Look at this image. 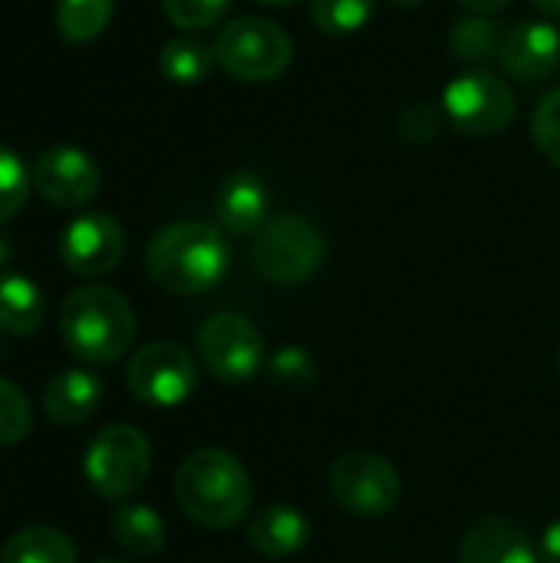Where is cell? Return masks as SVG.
<instances>
[{"mask_svg": "<svg viewBox=\"0 0 560 563\" xmlns=\"http://www.w3.org/2000/svg\"><path fill=\"white\" fill-rule=\"evenodd\" d=\"M175 498L195 525L228 531L251 511V478L231 452L198 449L178 465Z\"/></svg>", "mask_w": 560, "mask_h": 563, "instance_id": "2", "label": "cell"}, {"mask_svg": "<svg viewBox=\"0 0 560 563\" xmlns=\"http://www.w3.org/2000/svg\"><path fill=\"white\" fill-rule=\"evenodd\" d=\"M442 112L465 135H498L515 119V92L488 69H469L442 89Z\"/></svg>", "mask_w": 560, "mask_h": 563, "instance_id": "8", "label": "cell"}, {"mask_svg": "<svg viewBox=\"0 0 560 563\" xmlns=\"http://www.w3.org/2000/svg\"><path fill=\"white\" fill-rule=\"evenodd\" d=\"M290 36L261 16H241L221 26L215 40V59L241 82H271L290 66Z\"/></svg>", "mask_w": 560, "mask_h": 563, "instance_id": "5", "label": "cell"}, {"mask_svg": "<svg viewBox=\"0 0 560 563\" xmlns=\"http://www.w3.org/2000/svg\"><path fill=\"white\" fill-rule=\"evenodd\" d=\"M46 317L43 290L23 274H0V330L13 336H30Z\"/></svg>", "mask_w": 560, "mask_h": 563, "instance_id": "18", "label": "cell"}, {"mask_svg": "<svg viewBox=\"0 0 560 563\" xmlns=\"http://www.w3.org/2000/svg\"><path fill=\"white\" fill-rule=\"evenodd\" d=\"M505 33L508 30H502L498 20H488L482 13H475V16L455 20L449 40H452V49H455L459 59H465V63H488V59L502 56Z\"/></svg>", "mask_w": 560, "mask_h": 563, "instance_id": "22", "label": "cell"}, {"mask_svg": "<svg viewBox=\"0 0 560 563\" xmlns=\"http://www.w3.org/2000/svg\"><path fill=\"white\" fill-rule=\"evenodd\" d=\"M462 7H469V10H475V13H498V10H505L512 0H459Z\"/></svg>", "mask_w": 560, "mask_h": 563, "instance_id": "31", "label": "cell"}, {"mask_svg": "<svg viewBox=\"0 0 560 563\" xmlns=\"http://www.w3.org/2000/svg\"><path fill=\"white\" fill-rule=\"evenodd\" d=\"M30 188H33V178L26 165L7 145H0V224L26 205Z\"/></svg>", "mask_w": 560, "mask_h": 563, "instance_id": "26", "label": "cell"}, {"mask_svg": "<svg viewBox=\"0 0 560 563\" xmlns=\"http://www.w3.org/2000/svg\"><path fill=\"white\" fill-rule=\"evenodd\" d=\"M122 254H125V234L112 214L86 211L63 228L59 257L79 277L109 274L122 261Z\"/></svg>", "mask_w": 560, "mask_h": 563, "instance_id": "12", "label": "cell"}, {"mask_svg": "<svg viewBox=\"0 0 560 563\" xmlns=\"http://www.w3.org/2000/svg\"><path fill=\"white\" fill-rule=\"evenodd\" d=\"M7 261H10V244H7V238H0V271L7 267Z\"/></svg>", "mask_w": 560, "mask_h": 563, "instance_id": "33", "label": "cell"}, {"mask_svg": "<svg viewBox=\"0 0 560 563\" xmlns=\"http://www.w3.org/2000/svg\"><path fill=\"white\" fill-rule=\"evenodd\" d=\"M162 7H165V16L175 26H182V30H208L228 13L231 0H162Z\"/></svg>", "mask_w": 560, "mask_h": 563, "instance_id": "27", "label": "cell"}, {"mask_svg": "<svg viewBox=\"0 0 560 563\" xmlns=\"http://www.w3.org/2000/svg\"><path fill=\"white\" fill-rule=\"evenodd\" d=\"M231 267V247L224 234L201 221H182L162 228L145 247L149 277L178 297L208 294L224 280Z\"/></svg>", "mask_w": 560, "mask_h": 563, "instance_id": "1", "label": "cell"}, {"mask_svg": "<svg viewBox=\"0 0 560 563\" xmlns=\"http://www.w3.org/2000/svg\"><path fill=\"white\" fill-rule=\"evenodd\" d=\"M33 188L56 208H83L99 195V165L89 152L76 145L46 148L33 172Z\"/></svg>", "mask_w": 560, "mask_h": 563, "instance_id": "11", "label": "cell"}, {"mask_svg": "<svg viewBox=\"0 0 560 563\" xmlns=\"http://www.w3.org/2000/svg\"><path fill=\"white\" fill-rule=\"evenodd\" d=\"M558 373H560V353H558Z\"/></svg>", "mask_w": 560, "mask_h": 563, "instance_id": "37", "label": "cell"}, {"mask_svg": "<svg viewBox=\"0 0 560 563\" xmlns=\"http://www.w3.org/2000/svg\"><path fill=\"white\" fill-rule=\"evenodd\" d=\"M215 46H208L205 40H195V36H178V40H168L158 53V69L165 79L178 82V86H195V82H205L211 66H215Z\"/></svg>", "mask_w": 560, "mask_h": 563, "instance_id": "21", "label": "cell"}, {"mask_svg": "<svg viewBox=\"0 0 560 563\" xmlns=\"http://www.w3.org/2000/svg\"><path fill=\"white\" fill-rule=\"evenodd\" d=\"M125 379L139 402L155 409H175L191 399L198 386V366L185 346L172 340H155L132 353Z\"/></svg>", "mask_w": 560, "mask_h": 563, "instance_id": "9", "label": "cell"}, {"mask_svg": "<svg viewBox=\"0 0 560 563\" xmlns=\"http://www.w3.org/2000/svg\"><path fill=\"white\" fill-rule=\"evenodd\" d=\"M0 563H76V548L63 531L33 525L3 544Z\"/></svg>", "mask_w": 560, "mask_h": 563, "instance_id": "20", "label": "cell"}, {"mask_svg": "<svg viewBox=\"0 0 560 563\" xmlns=\"http://www.w3.org/2000/svg\"><path fill=\"white\" fill-rule=\"evenodd\" d=\"M541 558L545 563H560V518L551 521L541 534Z\"/></svg>", "mask_w": 560, "mask_h": 563, "instance_id": "30", "label": "cell"}, {"mask_svg": "<svg viewBox=\"0 0 560 563\" xmlns=\"http://www.w3.org/2000/svg\"><path fill=\"white\" fill-rule=\"evenodd\" d=\"M459 563H541L538 551L531 548L528 534L502 518V515H485L479 518L462 544H459Z\"/></svg>", "mask_w": 560, "mask_h": 563, "instance_id": "14", "label": "cell"}, {"mask_svg": "<svg viewBox=\"0 0 560 563\" xmlns=\"http://www.w3.org/2000/svg\"><path fill=\"white\" fill-rule=\"evenodd\" d=\"M112 538L132 558H155L165 544V521L149 505H125L112 515Z\"/></svg>", "mask_w": 560, "mask_h": 563, "instance_id": "19", "label": "cell"}, {"mask_svg": "<svg viewBox=\"0 0 560 563\" xmlns=\"http://www.w3.org/2000/svg\"><path fill=\"white\" fill-rule=\"evenodd\" d=\"M59 336L76 360L106 366L129 353L135 340V313L112 287H76L59 307Z\"/></svg>", "mask_w": 560, "mask_h": 563, "instance_id": "3", "label": "cell"}, {"mask_svg": "<svg viewBox=\"0 0 560 563\" xmlns=\"http://www.w3.org/2000/svg\"><path fill=\"white\" fill-rule=\"evenodd\" d=\"M102 399V386L86 369H63L43 386V412L56 426H83Z\"/></svg>", "mask_w": 560, "mask_h": 563, "instance_id": "17", "label": "cell"}, {"mask_svg": "<svg viewBox=\"0 0 560 563\" xmlns=\"http://www.w3.org/2000/svg\"><path fill=\"white\" fill-rule=\"evenodd\" d=\"M96 563H122V561H112V558H106V561H96Z\"/></svg>", "mask_w": 560, "mask_h": 563, "instance_id": "36", "label": "cell"}, {"mask_svg": "<svg viewBox=\"0 0 560 563\" xmlns=\"http://www.w3.org/2000/svg\"><path fill=\"white\" fill-rule=\"evenodd\" d=\"M33 429V409L20 386L0 376V449L23 442Z\"/></svg>", "mask_w": 560, "mask_h": 563, "instance_id": "25", "label": "cell"}, {"mask_svg": "<svg viewBox=\"0 0 560 563\" xmlns=\"http://www.w3.org/2000/svg\"><path fill=\"white\" fill-rule=\"evenodd\" d=\"M531 135L541 148V155L560 168V89L548 92L541 99V106L535 109V122H531Z\"/></svg>", "mask_w": 560, "mask_h": 563, "instance_id": "28", "label": "cell"}, {"mask_svg": "<svg viewBox=\"0 0 560 563\" xmlns=\"http://www.w3.org/2000/svg\"><path fill=\"white\" fill-rule=\"evenodd\" d=\"M498 59L518 82H541L560 66V30L548 20H525L505 33Z\"/></svg>", "mask_w": 560, "mask_h": 563, "instance_id": "13", "label": "cell"}, {"mask_svg": "<svg viewBox=\"0 0 560 563\" xmlns=\"http://www.w3.org/2000/svg\"><path fill=\"white\" fill-rule=\"evenodd\" d=\"M333 501L356 518H383L403 495V478L389 459L376 452H347L330 468Z\"/></svg>", "mask_w": 560, "mask_h": 563, "instance_id": "7", "label": "cell"}, {"mask_svg": "<svg viewBox=\"0 0 560 563\" xmlns=\"http://www.w3.org/2000/svg\"><path fill=\"white\" fill-rule=\"evenodd\" d=\"M376 10V0H310L314 23L330 36L356 33L370 23Z\"/></svg>", "mask_w": 560, "mask_h": 563, "instance_id": "24", "label": "cell"}, {"mask_svg": "<svg viewBox=\"0 0 560 563\" xmlns=\"http://www.w3.org/2000/svg\"><path fill=\"white\" fill-rule=\"evenodd\" d=\"M112 10H116V0H59L56 7L59 36L69 43H89L109 26Z\"/></svg>", "mask_w": 560, "mask_h": 563, "instance_id": "23", "label": "cell"}, {"mask_svg": "<svg viewBox=\"0 0 560 563\" xmlns=\"http://www.w3.org/2000/svg\"><path fill=\"white\" fill-rule=\"evenodd\" d=\"M257 3H267V7H290V3H297V0H257Z\"/></svg>", "mask_w": 560, "mask_h": 563, "instance_id": "35", "label": "cell"}, {"mask_svg": "<svg viewBox=\"0 0 560 563\" xmlns=\"http://www.w3.org/2000/svg\"><path fill=\"white\" fill-rule=\"evenodd\" d=\"M248 541L257 554L271 561H287L300 554L310 541V521L290 505H271L248 525Z\"/></svg>", "mask_w": 560, "mask_h": 563, "instance_id": "16", "label": "cell"}, {"mask_svg": "<svg viewBox=\"0 0 560 563\" xmlns=\"http://www.w3.org/2000/svg\"><path fill=\"white\" fill-rule=\"evenodd\" d=\"M327 244L323 234L300 214H281L271 218L257 234L251 247L254 271L281 287H294L310 280L323 264Z\"/></svg>", "mask_w": 560, "mask_h": 563, "instance_id": "4", "label": "cell"}, {"mask_svg": "<svg viewBox=\"0 0 560 563\" xmlns=\"http://www.w3.org/2000/svg\"><path fill=\"white\" fill-rule=\"evenodd\" d=\"M198 353L205 369L228 383H251L264 366V340L241 313H215L198 330Z\"/></svg>", "mask_w": 560, "mask_h": 563, "instance_id": "10", "label": "cell"}, {"mask_svg": "<svg viewBox=\"0 0 560 563\" xmlns=\"http://www.w3.org/2000/svg\"><path fill=\"white\" fill-rule=\"evenodd\" d=\"M271 195L267 185L251 172H234L215 198V214L231 234H257L267 224Z\"/></svg>", "mask_w": 560, "mask_h": 563, "instance_id": "15", "label": "cell"}, {"mask_svg": "<svg viewBox=\"0 0 560 563\" xmlns=\"http://www.w3.org/2000/svg\"><path fill=\"white\" fill-rule=\"evenodd\" d=\"M393 7H403V10H413V7H422L426 0H389Z\"/></svg>", "mask_w": 560, "mask_h": 563, "instance_id": "34", "label": "cell"}, {"mask_svg": "<svg viewBox=\"0 0 560 563\" xmlns=\"http://www.w3.org/2000/svg\"><path fill=\"white\" fill-rule=\"evenodd\" d=\"M86 482L109 501L135 495L152 472V445L135 426H109L86 449Z\"/></svg>", "mask_w": 560, "mask_h": 563, "instance_id": "6", "label": "cell"}, {"mask_svg": "<svg viewBox=\"0 0 560 563\" xmlns=\"http://www.w3.org/2000/svg\"><path fill=\"white\" fill-rule=\"evenodd\" d=\"M531 3L545 13H560V0H531Z\"/></svg>", "mask_w": 560, "mask_h": 563, "instance_id": "32", "label": "cell"}, {"mask_svg": "<svg viewBox=\"0 0 560 563\" xmlns=\"http://www.w3.org/2000/svg\"><path fill=\"white\" fill-rule=\"evenodd\" d=\"M271 376H274V383H281V386L307 389V386L314 383V376H317V363L310 360L307 350H300V346H284V350H277L274 360H271Z\"/></svg>", "mask_w": 560, "mask_h": 563, "instance_id": "29", "label": "cell"}]
</instances>
